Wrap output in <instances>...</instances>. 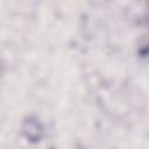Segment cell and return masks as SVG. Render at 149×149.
<instances>
[{
	"label": "cell",
	"instance_id": "obj_1",
	"mask_svg": "<svg viewBox=\"0 0 149 149\" xmlns=\"http://www.w3.org/2000/svg\"><path fill=\"white\" fill-rule=\"evenodd\" d=\"M22 132L31 142H38L43 136V127L36 118H28L22 126Z\"/></svg>",
	"mask_w": 149,
	"mask_h": 149
}]
</instances>
